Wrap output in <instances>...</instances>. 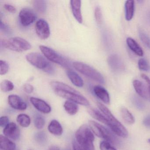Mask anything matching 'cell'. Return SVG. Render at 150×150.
I'll list each match as a JSON object with an SVG mask.
<instances>
[{"label": "cell", "mask_w": 150, "mask_h": 150, "mask_svg": "<svg viewBox=\"0 0 150 150\" xmlns=\"http://www.w3.org/2000/svg\"></svg>", "instance_id": "cell-45"}, {"label": "cell", "mask_w": 150, "mask_h": 150, "mask_svg": "<svg viewBox=\"0 0 150 150\" xmlns=\"http://www.w3.org/2000/svg\"><path fill=\"white\" fill-rule=\"evenodd\" d=\"M31 104L37 110L44 114H48L51 111V107L47 102L42 99L31 97L30 99Z\"/></svg>", "instance_id": "cell-14"}, {"label": "cell", "mask_w": 150, "mask_h": 150, "mask_svg": "<svg viewBox=\"0 0 150 150\" xmlns=\"http://www.w3.org/2000/svg\"><path fill=\"white\" fill-rule=\"evenodd\" d=\"M33 6L35 10L40 13H44L47 9L46 1L44 0L33 1Z\"/></svg>", "instance_id": "cell-26"}, {"label": "cell", "mask_w": 150, "mask_h": 150, "mask_svg": "<svg viewBox=\"0 0 150 150\" xmlns=\"http://www.w3.org/2000/svg\"><path fill=\"white\" fill-rule=\"evenodd\" d=\"M133 102L135 104V106L139 110H143L144 108V105L143 102L140 101V100H139L138 98H135L133 100Z\"/></svg>", "instance_id": "cell-38"}, {"label": "cell", "mask_w": 150, "mask_h": 150, "mask_svg": "<svg viewBox=\"0 0 150 150\" xmlns=\"http://www.w3.org/2000/svg\"><path fill=\"white\" fill-rule=\"evenodd\" d=\"M4 48L16 52H23L30 50V44L24 38L19 37L11 38L2 42Z\"/></svg>", "instance_id": "cell-8"}, {"label": "cell", "mask_w": 150, "mask_h": 150, "mask_svg": "<svg viewBox=\"0 0 150 150\" xmlns=\"http://www.w3.org/2000/svg\"><path fill=\"white\" fill-rule=\"evenodd\" d=\"M126 43L129 48L135 54L142 57L144 55V51L140 45L135 40L131 38H128L126 40Z\"/></svg>", "instance_id": "cell-20"}, {"label": "cell", "mask_w": 150, "mask_h": 150, "mask_svg": "<svg viewBox=\"0 0 150 150\" xmlns=\"http://www.w3.org/2000/svg\"><path fill=\"white\" fill-rule=\"evenodd\" d=\"M97 107L101 112L108 119L109 123V128L115 134L122 138L128 136V131L122 124L114 116L109 109L100 102L97 103Z\"/></svg>", "instance_id": "cell-2"}, {"label": "cell", "mask_w": 150, "mask_h": 150, "mask_svg": "<svg viewBox=\"0 0 150 150\" xmlns=\"http://www.w3.org/2000/svg\"><path fill=\"white\" fill-rule=\"evenodd\" d=\"M66 73L68 79L74 86L79 88L84 86L83 80L76 72L69 69L67 71Z\"/></svg>", "instance_id": "cell-18"}, {"label": "cell", "mask_w": 150, "mask_h": 150, "mask_svg": "<svg viewBox=\"0 0 150 150\" xmlns=\"http://www.w3.org/2000/svg\"><path fill=\"white\" fill-rule=\"evenodd\" d=\"M9 71V65L5 60H0V74L1 75H5Z\"/></svg>", "instance_id": "cell-32"}, {"label": "cell", "mask_w": 150, "mask_h": 150, "mask_svg": "<svg viewBox=\"0 0 150 150\" xmlns=\"http://www.w3.org/2000/svg\"><path fill=\"white\" fill-rule=\"evenodd\" d=\"M19 18L20 23L23 26L28 27L37 20V15L33 9L24 8L20 11Z\"/></svg>", "instance_id": "cell-9"}, {"label": "cell", "mask_w": 150, "mask_h": 150, "mask_svg": "<svg viewBox=\"0 0 150 150\" xmlns=\"http://www.w3.org/2000/svg\"><path fill=\"white\" fill-rule=\"evenodd\" d=\"M72 146L73 150H87L83 146H81L79 144H78V142L75 140V139H74L73 141Z\"/></svg>", "instance_id": "cell-40"}, {"label": "cell", "mask_w": 150, "mask_h": 150, "mask_svg": "<svg viewBox=\"0 0 150 150\" xmlns=\"http://www.w3.org/2000/svg\"><path fill=\"white\" fill-rule=\"evenodd\" d=\"M51 87L55 93L68 100L73 102L77 104L85 106H89V101L79 91L63 82L52 81L50 83Z\"/></svg>", "instance_id": "cell-1"}, {"label": "cell", "mask_w": 150, "mask_h": 150, "mask_svg": "<svg viewBox=\"0 0 150 150\" xmlns=\"http://www.w3.org/2000/svg\"><path fill=\"white\" fill-rule=\"evenodd\" d=\"M143 124L146 127L150 129V115L147 116L144 119L143 121Z\"/></svg>", "instance_id": "cell-42"}, {"label": "cell", "mask_w": 150, "mask_h": 150, "mask_svg": "<svg viewBox=\"0 0 150 150\" xmlns=\"http://www.w3.org/2000/svg\"><path fill=\"white\" fill-rule=\"evenodd\" d=\"M71 9L74 17L79 23L83 22V17L81 11V1L79 0H71L70 1Z\"/></svg>", "instance_id": "cell-15"}, {"label": "cell", "mask_w": 150, "mask_h": 150, "mask_svg": "<svg viewBox=\"0 0 150 150\" xmlns=\"http://www.w3.org/2000/svg\"><path fill=\"white\" fill-rule=\"evenodd\" d=\"M36 33L39 38L45 40L50 35V29L48 23L43 19L38 21L35 25Z\"/></svg>", "instance_id": "cell-10"}, {"label": "cell", "mask_w": 150, "mask_h": 150, "mask_svg": "<svg viewBox=\"0 0 150 150\" xmlns=\"http://www.w3.org/2000/svg\"><path fill=\"white\" fill-rule=\"evenodd\" d=\"M139 69L144 71H148L150 70V66L148 62L144 58H141L138 62Z\"/></svg>", "instance_id": "cell-30"}, {"label": "cell", "mask_w": 150, "mask_h": 150, "mask_svg": "<svg viewBox=\"0 0 150 150\" xmlns=\"http://www.w3.org/2000/svg\"><path fill=\"white\" fill-rule=\"evenodd\" d=\"M1 30L2 32H4L5 34H9L11 32V30L10 28L8 25L5 24L2 22V21H1Z\"/></svg>", "instance_id": "cell-35"}, {"label": "cell", "mask_w": 150, "mask_h": 150, "mask_svg": "<svg viewBox=\"0 0 150 150\" xmlns=\"http://www.w3.org/2000/svg\"><path fill=\"white\" fill-rule=\"evenodd\" d=\"M148 142L150 144V139H148Z\"/></svg>", "instance_id": "cell-44"}, {"label": "cell", "mask_w": 150, "mask_h": 150, "mask_svg": "<svg viewBox=\"0 0 150 150\" xmlns=\"http://www.w3.org/2000/svg\"><path fill=\"white\" fill-rule=\"evenodd\" d=\"M108 64L111 70L116 72H120L125 70V65L120 57L117 54L110 55L108 59Z\"/></svg>", "instance_id": "cell-11"}, {"label": "cell", "mask_w": 150, "mask_h": 150, "mask_svg": "<svg viewBox=\"0 0 150 150\" xmlns=\"http://www.w3.org/2000/svg\"><path fill=\"white\" fill-rule=\"evenodd\" d=\"M39 48L43 56L49 61L67 69L71 67V63L69 60L53 49L43 45H40Z\"/></svg>", "instance_id": "cell-7"}, {"label": "cell", "mask_w": 150, "mask_h": 150, "mask_svg": "<svg viewBox=\"0 0 150 150\" xmlns=\"http://www.w3.org/2000/svg\"><path fill=\"white\" fill-rule=\"evenodd\" d=\"M132 84L135 91L139 96L144 99H149L150 96L148 88L146 87L144 83L138 80H134Z\"/></svg>", "instance_id": "cell-16"}, {"label": "cell", "mask_w": 150, "mask_h": 150, "mask_svg": "<svg viewBox=\"0 0 150 150\" xmlns=\"http://www.w3.org/2000/svg\"><path fill=\"white\" fill-rule=\"evenodd\" d=\"M48 129L52 135L60 136L63 133V129L60 123L56 120H53L49 124Z\"/></svg>", "instance_id": "cell-19"}, {"label": "cell", "mask_w": 150, "mask_h": 150, "mask_svg": "<svg viewBox=\"0 0 150 150\" xmlns=\"http://www.w3.org/2000/svg\"><path fill=\"white\" fill-rule=\"evenodd\" d=\"M141 78L145 81L147 84V88H148V92H149V95L150 96V79L145 74H142L141 75Z\"/></svg>", "instance_id": "cell-41"}, {"label": "cell", "mask_w": 150, "mask_h": 150, "mask_svg": "<svg viewBox=\"0 0 150 150\" xmlns=\"http://www.w3.org/2000/svg\"><path fill=\"white\" fill-rule=\"evenodd\" d=\"M88 125L93 133L97 137L103 139L105 141L117 146H119L121 145V142L114 134L115 133L110 131L105 126L92 120L88 121Z\"/></svg>", "instance_id": "cell-3"}, {"label": "cell", "mask_w": 150, "mask_h": 150, "mask_svg": "<svg viewBox=\"0 0 150 150\" xmlns=\"http://www.w3.org/2000/svg\"><path fill=\"white\" fill-rule=\"evenodd\" d=\"M64 107L67 113L70 115H74L77 114L79 110V107L77 103L71 101H66L64 103Z\"/></svg>", "instance_id": "cell-24"}, {"label": "cell", "mask_w": 150, "mask_h": 150, "mask_svg": "<svg viewBox=\"0 0 150 150\" xmlns=\"http://www.w3.org/2000/svg\"><path fill=\"white\" fill-rule=\"evenodd\" d=\"M94 93L95 95L106 104H109L110 98L108 92L103 87L100 86H96L93 87Z\"/></svg>", "instance_id": "cell-17"}, {"label": "cell", "mask_w": 150, "mask_h": 150, "mask_svg": "<svg viewBox=\"0 0 150 150\" xmlns=\"http://www.w3.org/2000/svg\"><path fill=\"white\" fill-rule=\"evenodd\" d=\"M0 87L1 91L4 93L12 91L14 88L13 83L8 80H4L1 81Z\"/></svg>", "instance_id": "cell-28"}, {"label": "cell", "mask_w": 150, "mask_h": 150, "mask_svg": "<svg viewBox=\"0 0 150 150\" xmlns=\"http://www.w3.org/2000/svg\"><path fill=\"white\" fill-rule=\"evenodd\" d=\"M88 112L92 117L109 127V123L108 119L102 112L94 108L89 109Z\"/></svg>", "instance_id": "cell-23"}, {"label": "cell", "mask_w": 150, "mask_h": 150, "mask_svg": "<svg viewBox=\"0 0 150 150\" xmlns=\"http://www.w3.org/2000/svg\"><path fill=\"white\" fill-rule=\"evenodd\" d=\"M125 18L126 21H129L133 18L135 12V1L132 0L126 1L125 5Z\"/></svg>", "instance_id": "cell-21"}, {"label": "cell", "mask_w": 150, "mask_h": 150, "mask_svg": "<svg viewBox=\"0 0 150 150\" xmlns=\"http://www.w3.org/2000/svg\"><path fill=\"white\" fill-rule=\"evenodd\" d=\"M27 61L33 66L40 69L48 74H52L55 72V68L49 60L40 53L31 52L26 56Z\"/></svg>", "instance_id": "cell-4"}, {"label": "cell", "mask_w": 150, "mask_h": 150, "mask_svg": "<svg viewBox=\"0 0 150 150\" xmlns=\"http://www.w3.org/2000/svg\"><path fill=\"white\" fill-rule=\"evenodd\" d=\"M9 119L6 116H3L0 118V126L1 127H5L9 122Z\"/></svg>", "instance_id": "cell-36"}, {"label": "cell", "mask_w": 150, "mask_h": 150, "mask_svg": "<svg viewBox=\"0 0 150 150\" xmlns=\"http://www.w3.org/2000/svg\"><path fill=\"white\" fill-rule=\"evenodd\" d=\"M49 150H60L59 148L56 146H52L49 148Z\"/></svg>", "instance_id": "cell-43"}, {"label": "cell", "mask_w": 150, "mask_h": 150, "mask_svg": "<svg viewBox=\"0 0 150 150\" xmlns=\"http://www.w3.org/2000/svg\"><path fill=\"white\" fill-rule=\"evenodd\" d=\"M121 114L124 121L128 124L132 125L135 122L133 115L125 108H122L121 110Z\"/></svg>", "instance_id": "cell-25"}, {"label": "cell", "mask_w": 150, "mask_h": 150, "mask_svg": "<svg viewBox=\"0 0 150 150\" xmlns=\"http://www.w3.org/2000/svg\"><path fill=\"white\" fill-rule=\"evenodd\" d=\"M35 126L38 129H41L44 127L45 124V119L42 117L39 116L36 117L35 120Z\"/></svg>", "instance_id": "cell-33"}, {"label": "cell", "mask_w": 150, "mask_h": 150, "mask_svg": "<svg viewBox=\"0 0 150 150\" xmlns=\"http://www.w3.org/2000/svg\"><path fill=\"white\" fill-rule=\"evenodd\" d=\"M4 8L8 12L11 13H15L16 12V9L14 6L9 4H5Z\"/></svg>", "instance_id": "cell-39"}, {"label": "cell", "mask_w": 150, "mask_h": 150, "mask_svg": "<svg viewBox=\"0 0 150 150\" xmlns=\"http://www.w3.org/2000/svg\"><path fill=\"white\" fill-rule=\"evenodd\" d=\"M16 121L23 128H27L30 125L31 119L29 116L25 114H21L17 116Z\"/></svg>", "instance_id": "cell-27"}, {"label": "cell", "mask_w": 150, "mask_h": 150, "mask_svg": "<svg viewBox=\"0 0 150 150\" xmlns=\"http://www.w3.org/2000/svg\"><path fill=\"white\" fill-rule=\"evenodd\" d=\"M75 140L87 150H95L93 142L95 137L92 131L87 125H82L75 133Z\"/></svg>", "instance_id": "cell-5"}, {"label": "cell", "mask_w": 150, "mask_h": 150, "mask_svg": "<svg viewBox=\"0 0 150 150\" xmlns=\"http://www.w3.org/2000/svg\"><path fill=\"white\" fill-rule=\"evenodd\" d=\"M139 36L141 42L148 49H150V38L141 30H139Z\"/></svg>", "instance_id": "cell-29"}, {"label": "cell", "mask_w": 150, "mask_h": 150, "mask_svg": "<svg viewBox=\"0 0 150 150\" xmlns=\"http://www.w3.org/2000/svg\"><path fill=\"white\" fill-rule=\"evenodd\" d=\"M23 89L27 93L30 94L33 93L34 91V87L30 84H26L23 85Z\"/></svg>", "instance_id": "cell-37"}, {"label": "cell", "mask_w": 150, "mask_h": 150, "mask_svg": "<svg viewBox=\"0 0 150 150\" xmlns=\"http://www.w3.org/2000/svg\"><path fill=\"white\" fill-rule=\"evenodd\" d=\"M16 144L8 138L3 135L0 136V147L3 150H15Z\"/></svg>", "instance_id": "cell-22"}, {"label": "cell", "mask_w": 150, "mask_h": 150, "mask_svg": "<svg viewBox=\"0 0 150 150\" xmlns=\"http://www.w3.org/2000/svg\"><path fill=\"white\" fill-rule=\"evenodd\" d=\"M100 150H117L110 143L105 140L100 142Z\"/></svg>", "instance_id": "cell-34"}, {"label": "cell", "mask_w": 150, "mask_h": 150, "mask_svg": "<svg viewBox=\"0 0 150 150\" xmlns=\"http://www.w3.org/2000/svg\"><path fill=\"white\" fill-rule=\"evenodd\" d=\"M4 135L8 138L17 140L21 136V131L17 125L14 122L8 123L3 129Z\"/></svg>", "instance_id": "cell-12"}, {"label": "cell", "mask_w": 150, "mask_h": 150, "mask_svg": "<svg viewBox=\"0 0 150 150\" xmlns=\"http://www.w3.org/2000/svg\"><path fill=\"white\" fill-rule=\"evenodd\" d=\"M73 66L75 70L86 77L100 84L105 83V79L101 74L90 66L83 62L76 61L73 63Z\"/></svg>", "instance_id": "cell-6"}, {"label": "cell", "mask_w": 150, "mask_h": 150, "mask_svg": "<svg viewBox=\"0 0 150 150\" xmlns=\"http://www.w3.org/2000/svg\"><path fill=\"white\" fill-rule=\"evenodd\" d=\"M8 102L12 108L17 110H25L28 107L27 103L23 101L22 98L17 95H9L8 98Z\"/></svg>", "instance_id": "cell-13"}, {"label": "cell", "mask_w": 150, "mask_h": 150, "mask_svg": "<svg viewBox=\"0 0 150 150\" xmlns=\"http://www.w3.org/2000/svg\"><path fill=\"white\" fill-rule=\"evenodd\" d=\"M95 18L98 25H101L102 23L103 16L101 9L99 6H96L94 11Z\"/></svg>", "instance_id": "cell-31"}]
</instances>
